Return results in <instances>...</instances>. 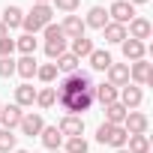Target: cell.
<instances>
[{
    "label": "cell",
    "mask_w": 153,
    "mask_h": 153,
    "mask_svg": "<svg viewBox=\"0 0 153 153\" xmlns=\"http://www.w3.org/2000/svg\"><path fill=\"white\" fill-rule=\"evenodd\" d=\"M51 15H54V6H48V3H33V9L21 18V27H24V33H30V36H36L39 30H45L48 24H51Z\"/></svg>",
    "instance_id": "cell-1"
},
{
    "label": "cell",
    "mask_w": 153,
    "mask_h": 153,
    "mask_svg": "<svg viewBox=\"0 0 153 153\" xmlns=\"http://www.w3.org/2000/svg\"><path fill=\"white\" fill-rule=\"evenodd\" d=\"M57 102H60L63 111L78 117L81 111H87L93 105V90H84V93H57Z\"/></svg>",
    "instance_id": "cell-2"
},
{
    "label": "cell",
    "mask_w": 153,
    "mask_h": 153,
    "mask_svg": "<svg viewBox=\"0 0 153 153\" xmlns=\"http://www.w3.org/2000/svg\"><path fill=\"white\" fill-rule=\"evenodd\" d=\"M84 90H93V78H90V72L75 69L72 75H63V81L57 84L54 93H84Z\"/></svg>",
    "instance_id": "cell-3"
},
{
    "label": "cell",
    "mask_w": 153,
    "mask_h": 153,
    "mask_svg": "<svg viewBox=\"0 0 153 153\" xmlns=\"http://www.w3.org/2000/svg\"><path fill=\"white\" fill-rule=\"evenodd\" d=\"M129 84H138V87H147L153 84V66L147 60H135L129 66Z\"/></svg>",
    "instance_id": "cell-4"
},
{
    "label": "cell",
    "mask_w": 153,
    "mask_h": 153,
    "mask_svg": "<svg viewBox=\"0 0 153 153\" xmlns=\"http://www.w3.org/2000/svg\"><path fill=\"white\" fill-rule=\"evenodd\" d=\"M141 99H144V93H141L138 84H126V87H120V93H117V102H120L126 111H135V108L141 105Z\"/></svg>",
    "instance_id": "cell-5"
},
{
    "label": "cell",
    "mask_w": 153,
    "mask_h": 153,
    "mask_svg": "<svg viewBox=\"0 0 153 153\" xmlns=\"http://www.w3.org/2000/svg\"><path fill=\"white\" fill-rule=\"evenodd\" d=\"M147 126H150V120H147V114H141V111H129L126 120H123V129H126L129 135H147Z\"/></svg>",
    "instance_id": "cell-6"
},
{
    "label": "cell",
    "mask_w": 153,
    "mask_h": 153,
    "mask_svg": "<svg viewBox=\"0 0 153 153\" xmlns=\"http://www.w3.org/2000/svg\"><path fill=\"white\" fill-rule=\"evenodd\" d=\"M108 15L114 18V24H123V27H126V24L135 18V6L126 3V0H114V6L108 9Z\"/></svg>",
    "instance_id": "cell-7"
},
{
    "label": "cell",
    "mask_w": 153,
    "mask_h": 153,
    "mask_svg": "<svg viewBox=\"0 0 153 153\" xmlns=\"http://www.w3.org/2000/svg\"><path fill=\"white\" fill-rule=\"evenodd\" d=\"M60 135L63 138H78V135H84V120L81 117H75V114H66L63 120H60Z\"/></svg>",
    "instance_id": "cell-8"
},
{
    "label": "cell",
    "mask_w": 153,
    "mask_h": 153,
    "mask_svg": "<svg viewBox=\"0 0 153 153\" xmlns=\"http://www.w3.org/2000/svg\"><path fill=\"white\" fill-rule=\"evenodd\" d=\"M105 72H108V84L111 87H126L129 84V63H111Z\"/></svg>",
    "instance_id": "cell-9"
},
{
    "label": "cell",
    "mask_w": 153,
    "mask_h": 153,
    "mask_svg": "<svg viewBox=\"0 0 153 153\" xmlns=\"http://www.w3.org/2000/svg\"><path fill=\"white\" fill-rule=\"evenodd\" d=\"M18 129H21L24 135H30V138H33V135H39V132L45 129V120H42V114H33V111H30V114H24V117H21Z\"/></svg>",
    "instance_id": "cell-10"
},
{
    "label": "cell",
    "mask_w": 153,
    "mask_h": 153,
    "mask_svg": "<svg viewBox=\"0 0 153 153\" xmlns=\"http://www.w3.org/2000/svg\"><path fill=\"white\" fill-rule=\"evenodd\" d=\"M150 33H153V27H150V21L147 18H132L129 21V39H138V42H144V39H150Z\"/></svg>",
    "instance_id": "cell-11"
},
{
    "label": "cell",
    "mask_w": 153,
    "mask_h": 153,
    "mask_svg": "<svg viewBox=\"0 0 153 153\" xmlns=\"http://www.w3.org/2000/svg\"><path fill=\"white\" fill-rule=\"evenodd\" d=\"M120 45H123V57L132 60V63H135V60H144V54H147V45L138 42V39H129V36H126Z\"/></svg>",
    "instance_id": "cell-12"
},
{
    "label": "cell",
    "mask_w": 153,
    "mask_h": 153,
    "mask_svg": "<svg viewBox=\"0 0 153 153\" xmlns=\"http://www.w3.org/2000/svg\"><path fill=\"white\" fill-rule=\"evenodd\" d=\"M21 117H24V111L12 102V105H6V108H0V123H3V129H15L18 123H21Z\"/></svg>",
    "instance_id": "cell-13"
},
{
    "label": "cell",
    "mask_w": 153,
    "mask_h": 153,
    "mask_svg": "<svg viewBox=\"0 0 153 153\" xmlns=\"http://www.w3.org/2000/svg\"><path fill=\"white\" fill-rule=\"evenodd\" d=\"M60 30H63V36H69V39H78V36H84V21H81L78 15H66V21L60 24Z\"/></svg>",
    "instance_id": "cell-14"
},
{
    "label": "cell",
    "mask_w": 153,
    "mask_h": 153,
    "mask_svg": "<svg viewBox=\"0 0 153 153\" xmlns=\"http://www.w3.org/2000/svg\"><path fill=\"white\" fill-rule=\"evenodd\" d=\"M93 99L102 102V105H111V102H117V87H111V84H93Z\"/></svg>",
    "instance_id": "cell-15"
},
{
    "label": "cell",
    "mask_w": 153,
    "mask_h": 153,
    "mask_svg": "<svg viewBox=\"0 0 153 153\" xmlns=\"http://www.w3.org/2000/svg\"><path fill=\"white\" fill-rule=\"evenodd\" d=\"M126 114H129V111H126L120 102H111V105H105V123H111V126H123Z\"/></svg>",
    "instance_id": "cell-16"
},
{
    "label": "cell",
    "mask_w": 153,
    "mask_h": 153,
    "mask_svg": "<svg viewBox=\"0 0 153 153\" xmlns=\"http://www.w3.org/2000/svg\"><path fill=\"white\" fill-rule=\"evenodd\" d=\"M36 69H39V66H36V57H33V54H24L21 60H15V72L21 75V78H33Z\"/></svg>",
    "instance_id": "cell-17"
},
{
    "label": "cell",
    "mask_w": 153,
    "mask_h": 153,
    "mask_svg": "<svg viewBox=\"0 0 153 153\" xmlns=\"http://www.w3.org/2000/svg\"><path fill=\"white\" fill-rule=\"evenodd\" d=\"M108 24V12L102 9V6H93L90 12H87V21H84V27H93V30H102Z\"/></svg>",
    "instance_id": "cell-18"
},
{
    "label": "cell",
    "mask_w": 153,
    "mask_h": 153,
    "mask_svg": "<svg viewBox=\"0 0 153 153\" xmlns=\"http://www.w3.org/2000/svg\"><path fill=\"white\" fill-rule=\"evenodd\" d=\"M33 102H36V90H33L30 84L15 87V105H18V108H30Z\"/></svg>",
    "instance_id": "cell-19"
},
{
    "label": "cell",
    "mask_w": 153,
    "mask_h": 153,
    "mask_svg": "<svg viewBox=\"0 0 153 153\" xmlns=\"http://www.w3.org/2000/svg\"><path fill=\"white\" fill-rule=\"evenodd\" d=\"M39 138H42V144H45L48 150H57V147L63 144V135H60L57 126H45V129L39 132Z\"/></svg>",
    "instance_id": "cell-20"
},
{
    "label": "cell",
    "mask_w": 153,
    "mask_h": 153,
    "mask_svg": "<svg viewBox=\"0 0 153 153\" xmlns=\"http://www.w3.org/2000/svg\"><path fill=\"white\" fill-rule=\"evenodd\" d=\"M102 33H105V42H111V45H120V42L126 39V27H123V24H114V21L105 24Z\"/></svg>",
    "instance_id": "cell-21"
},
{
    "label": "cell",
    "mask_w": 153,
    "mask_h": 153,
    "mask_svg": "<svg viewBox=\"0 0 153 153\" xmlns=\"http://www.w3.org/2000/svg\"><path fill=\"white\" fill-rule=\"evenodd\" d=\"M111 63H114V60H111L108 51H102V48H93V51H90V66H93L96 72H105Z\"/></svg>",
    "instance_id": "cell-22"
},
{
    "label": "cell",
    "mask_w": 153,
    "mask_h": 153,
    "mask_svg": "<svg viewBox=\"0 0 153 153\" xmlns=\"http://www.w3.org/2000/svg\"><path fill=\"white\" fill-rule=\"evenodd\" d=\"M78 63H81L78 57L66 51V54H60V57H57V63H54V66H57V72H63V75H72L75 69H78Z\"/></svg>",
    "instance_id": "cell-23"
},
{
    "label": "cell",
    "mask_w": 153,
    "mask_h": 153,
    "mask_svg": "<svg viewBox=\"0 0 153 153\" xmlns=\"http://www.w3.org/2000/svg\"><path fill=\"white\" fill-rule=\"evenodd\" d=\"M21 18H24V12H21L18 6H6V9H3V18H0V21H3V27H6V30H12V27H21Z\"/></svg>",
    "instance_id": "cell-24"
},
{
    "label": "cell",
    "mask_w": 153,
    "mask_h": 153,
    "mask_svg": "<svg viewBox=\"0 0 153 153\" xmlns=\"http://www.w3.org/2000/svg\"><path fill=\"white\" fill-rule=\"evenodd\" d=\"M90 51H93V42L87 39V36H78V39H72V51L69 54H75V57H90Z\"/></svg>",
    "instance_id": "cell-25"
},
{
    "label": "cell",
    "mask_w": 153,
    "mask_h": 153,
    "mask_svg": "<svg viewBox=\"0 0 153 153\" xmlns=\"http://www.w3.org/2000/svg\"><path fill=\"white\" fill-rule=\"evenodd\" d=\"M126 138H129V132H126L123 126H111V135H108L105 144H111L114 150H123V147H126Z\"/></svg>",
    "instance_id": "cell-26"
},
{
    "label": "cell",
    "mask_w": 153,
    "mask_h": 153,
    "mask_svg": "<svg viewBox=\"0 0 153 153\" xmlns=\"http://www.w3.org/2000/svg\"><path fill=\"white\" fill-rule=\"evenodd\" d=\"M126 144H129V153H150V138L147 135H129Z\"/></svg>",
    "instance_id": "cell-27"
},
{
    "label": "cell",
    "mask_w": 153,
    "mask_h": 153,
    "mask_svg": "<svg viewBox=\"0 0 153 153\" xmlns=\"http://www.w3.org/2000/svg\"><path fill=\"white\" fill-rule=\"evenodd\" d=\"M45 54H48L51 60H57L60 54H66V36H60V39H48V42H45Z\"/></svg>",
    "instance_id": "cell-28"
},
{
    "label": "cell",
    "mask_w": 153,
    "mask_h": 153,
    "mask_svg": "<svg viewBox=\"0 0 153 153\" xmlns=\"http://www.w3.org/2000/svg\"><path fill=\"white\" fill-rule=\"evenodd\" d=\"M57 102V93H54V87H42L39 93H36V105L39 108H51Z\"/></svg>",
    "instance_id": "cell-29"
},
{
    "label": "cell",
    "mask_w": 153,
    "mask_h": 153,
    "mask_svg": "<svg viewBox=\"0 0 153 153\" xmlns=\"http://www.w3.org/2000/svg\"><path fill=\"white\" fill-rule=\"evenodd\" d=\"M15 48H18L21 54H33V51H36V39H33L30 33H24V36L15 39Z\"/></svg>",
    "instance_id": "cell-30"
},
{
    "label": "cell",
    "mask_w": 153,
    "mask_h": 153,
    "mask_svg": "<svg viewBox=\"0 0 153 153\" xmlns=\"http://www.w3.org/2000/svg\"><path fill=\"white\" fill-rule=\"evenodd\" d=\"M15 150V135L12 129H0V153H12Z\"/></svg>",
    "instance_id": "cell-31"
},
{
    "label": "cell",
    "mask_w": 153,
    "mask_h": 153,
    "mask_svg": "<svg viewBox=\"0 0 153 153\" xmlns=\"http://www.w3.org/2000/svg\"><path fill=\"white\" fill-rule=\"evenodd\" d=\"M36 78H39V81H45V84H48V81H54V78H57V66H54V63L39 66V69H36Z\"/></svg>",
    "instance_id": "cell-32"
},
{
    "label": "cell",
    "mask_w": 153,
    "mask_h": 153,
    "mask_svg": "<svg viewBox=\"0 0 153 153\" xmlns=\"http://www.w3.org/2000/svg\"><path fill=\"white\" fill-rule=\"evenodd\" d=\"M66 153H87V141L78 135V138H66Z\"/></svg>",
    "instance_id": "cell-33"
},
{
    "label": "cell",
    "mask_w": 153,
    "mask_h": 153,
    "mask_svg": "<svg viewBox=\"0 0 153 153\" xmlns=\"http://www.w3.org/2000/svg\"><path fill=\"white\" fill-rule=\"evenodd\" d=\"M15 75V60L12 57H0V78H12Z\"/></svg>",
    "instance_id": "cell-34"
},
{
    "label": "cell",
    "mask_w": 153,
    "mask_h": 153,
    "mask_svg": "<svg viewBox=\"0 0 153 153\" xmlns=\"http://www.w3.org/2000/svg\"><path fill=\"white\" fill-rule=\"evenodd\" d=\"M12 51H15V39L3 36L0 39V57H12Z\"/></svg>",
    "instance_id": "cell-35"
},
{
    "label": "cell",
    "mask_w": 153,
    "mask_h": 153,
    "mask_svg": "<svg viewBox=\"0 0 153 153\" xmlns=\"http://www.w3.org/2000/svg\"><path fill=\"white\" fill-rule=\"evenodd\" d=\"M78 3H81V0H54V6H57L60 12H75Z\"/></svg>",
    "instance_id": "cell-36"
},
{
    "label": "cell",
    "mask_w": 153,
    "mask_h": 153,
    "mask_svg": "<svg viewBox=\"0 0 153 153\" xmlns=\"http://www.w3.org/2000/svg\"><path fill=\"white\" fill-rule=\"evenodd\" d=\"M60 36H63L60 24H48V27H45V42H48V39H60Z\"/></svg>",
    "instance_id": "cell-37"
},
{
    "label": "cell",
    "mask_w": 153,
    "mask_h": 153,
    "mask_svg": "<svg viewBox=\"0 0 153 153\" xmlns=\"http://www.w3.org/2000/svg\"><path fill=\"white\" fill-rule=\"evenodd\" d=\"M3 36H9V30L3 27V21H0V39H3Z\"/></svg>",
    "instance_id": "cell-38"
},
{
    "label": "cell",
    "mask_w": 153,
    "mask_h": 153,
    "mask_svg": "<svg viewBox=\"0 0 153 153\" xmlns=\"http://www.w3.org/2000/svg\"><path fill=\"white\" fill-rule=\"evenodd\" d=\"M126 3H132V6H138V3H147V0H126Z\"/></svg>",
    "instance_id": "cell-39"
},
{
    "label": "cell",
    "mask_w": 153,
    "mask_h": 153,
    "mask_svg": "<svg viewBox=\"0 0 153 153\" xmlns=\"http://www.w3.org/2000/svg\"><path fill=\"white\" fill-rule=\"evenodd\" d=\"M33 3H51V0H33Z\"/></svg>",
    "instance_id": "cell-40"
},
{
    "label": "cell",
    "mask_w": 153,
    "mask_h": 153,
    "mask_svg": "<svg viewBox=\"0 0 153 153\" xmlns=\"http://www.w3.org/2000/svg\"><path fill=\"white\" fill-rule=\"evenodd\" d=\"M12 153H27V150H12Z\"/></svg>",
    "instance_id": "cell-41"
},
{
    "label": "cell",
    "mask_w": 153,
    "mask_h": 153,
    "mask_svg": "<svg viewBox=\"0 0 153 153\" xmlns=\"http://www.w3.org/2000/svg\"><path fill=\"white\" fill-rule=\"evenodd\" d=\"M117 153H129V150H126V147H123V150H117Z\"/></svg>",
    "instance_id": "cell-42"
},
{
    "label": "cell",
    "mask_w": 153,
    "mask_h": 153,
    "mask_svg": "<svg viewBox=\"0 0 153 153\" xmlns=\"http://www.w3.org/2000/svg\"><path fill=\"white\" fill-rule=\"evenodd\" d=\"M51 153H60V150H51Z\"/></svg>",
    "instance_id": "cell-43"
},
{
    "label": "cell",
    "mask_w": 153,
    "mask_h": 153,
    "mask_svg": "<svg viewBox=\"0 0 153 153\" xmlns=\"http://www.w3.org/2000/svg\"><path fill=\"white\" fill-rule=\"evenodd\" d=\"M0 108H3V105H0Z\"/></svg>",
    "instance_id": "cell-44"
}]
</instances>
